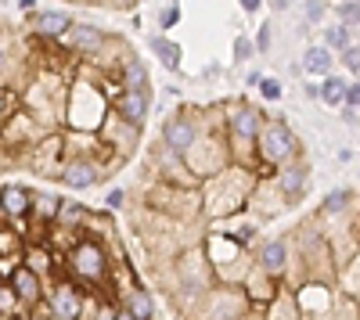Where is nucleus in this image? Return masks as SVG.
<instances>
[{
	"instance_id": "40",
	"label": "nucleus",
	"mask_w": 360,
	"mask_h": 320,
	"mask_svg": "<svg viewBox=\"0 0 360 320\" xmlns=\"http://www.w3.org/2000/svg\"><path fill=\"white\" fill-rule=\"evenodd\" d=\"M123 201H127V191H123V187H112V191L105 194V209L115 213V209H123Z\"/></svg>"
},
{
	"instance_id": "39",
	"label": "nucleus",
	"mask_w": 360,
	"mask_h": 320,
	"mask_svg": "<svg viewBox=\"0 0 360 320\" xmlns=\"http://www.w3.org/2000/svg\"><path fill=\"white\" fill-rule=\"evenodd\" d=\"M22 263V252H8V255H0V281H11V274L18 270Z\"/></svg>"
},
{
	"instance_id": "42",
	"label": "nucleus",
	"mask_w": 360,
	"mask_h": 320,
	"mask_svg": "<svg viewBox=\"0 0 360 320\" xmlns=\"http://www.w3.org/2000/svg\"><path fill=\"white\" fill-rule=\"evenodd\" d=\"M238 4H242V11H245V15H259V8L266 4V0H238Z\"/></svg>"
},
{
	"instance_id": "41",
	"label": "nucleus",
	"mask_w": 360,
	"mask_h": 320,
	"mask_svg": "<svg viewBox=\"0 0 360 320\" xmlns=\"http://www.w3.org/2000/svg\"><path fill=\"white\" fill-rule=\"evenodd\" d=\"M176 22H180V8H176V0H173V4H166V8H162V15H159V25H162V29H173Z\"/></svg>"
},
{
	"instance_id": "37",
	"label": "nucleus",
	"mask_w": 360,
	"mask_h": 320,
	"mask_svg": "<svg viewBox=\"0 0 360 320\" xmlns=\"http://www.w3.org/2000/svg\"><path fill=\"white\" fill-rule=\"evenodd\" d=\"M270 47H274V22H259V33H256V51L259 54H266Z\"/></svg>"
},
{
	"instance_id": "29",
	"label": "nucleus",
	"mask_w": 360,
	"mask_h": 320,
	"mask_svg": "<svg viewBox=\"0 0 360 320\" xmlns=\"http://www.w3.org/2000/svg\"><path fill=\"white\" fill-rule=\"evenodd\" d=\"M79 234L101 238V241H115V230H112V216H108V209H105L101 216H90V213H86V220H83V230H79Z\"/></svg>"
},
{
	"instance_id": "2",
	"label": "nucleus",
	"mask_w": 360,
	"mask_h": 320,
	"mask_svg": "<svg viewBox=\"0 0 360 320\" xmlns=\"http://www.w3.org/2000/svg\"><path fill=\"white\" fill-rule=\"evenodd\" d=\"M108 112H112V101L98 91L94 83H86L83 76L69 83L65 108H62V123H65L69 130H79V133H98Z\"/></svg>"
},
{
	"instance_id": "16",
	"label": "nucleus",
	"mask_w": 360,
	"mask_h": 320,
	"mask_svg": "<svg viewBox=\"0 0 360 320\" xmlns=\"http://www.w3.org/2000/svg\"><path fill=\"white\" fill-rule=\"evenodd\" d=\"M47 277L44 274H37L33 267H29L25 263V259H22V263H18V270L11 274V288H15V295L22 299V306H25V316H29V309H33L37 302H44L47 299V284H44Z\"/></svg>"
},
{
	"instance_id": "21",
	"label": "nucleus",
	"mask_w": 360,
	"mask_h": 320,
	"mask_svg": "<svg viewBox=\"0 0 360 320\" xmlns=\"http://www.w3.org/2000/svg\"><path fill=\"white\" fill-rule=\"evenodd\" d=\"M155 295L148 292L144 284H134L127 288L123 295H119V316L123 320H148V316H155Z\"/></svg>"
},
{
	"instance_id": "43",
	"label": "nucleus",
	"mask_w": 360,
	"mask_h": 320,
	"mask_svg": "<svg viewBox=\"0 0 360 320\" xmlns=\"http://www.w3.org/2000/svg\"><path fill=\"white\" fill-rule=\"evenodd\" d=\"M303 94H307L310 101H321V83H314V79L307 76V91H303Z\"/></svg>"
},
{
	"instance_id": "11",
	"label": "nucleus",
	"mask_w": 360,
	"mask_h": 320,
	"mask_svg": "<svg viewBox=\"0 0 360 320\" xmlns=\"http://www.w3.org/2000/svg\"><path fill=\"white\" fill-rule=\"evenodd\" d=\"M270 115L259 108V105H249V101H234L224 108V133L227 137H245V140H259L263 126H266Z\"/></svg>"
},
{
	"instance_id": "14",
	"label": "nucleus",
	"mask_w": 360,
	"mask_h": 320,
	"mask_svg": "<svg viewBox=\"0 0 360 320\" xmlns=\"http://www.w3.org/2000/svg\"><path fill=\"white\" fill-rule=\"evenodd\" d=\"M292 259H295V241L288 238H266L263 245H256V255H252V263L266 274H274V277H288V267H292Z\"/></svg>"
},
{
	"instance_id": "19",
	"label": "nucleus",
	"mask_w": 360,
	"mask_h": 320,
	"mask_svg": "<svg viewBox=\"0 0 360 320\" xmlns=\"http://www.w3.org/2000/svg\"><path fill=\"white\" fill-rule=\"evenodd\" d=\"M69 25H72V18L65 15V11H33L29 15V33H33L37 40H44V44H58L65 33H69Z\"/></svg>"
},
{
	"instance_id": "34",
	"label": "nucleus",
	"mask_w": 360,
	"mask_h": 320,
	"mask_svg": "<svg viewBox=\"0 0 360 320\" xmlns=\"http://www.w3.org/2000/svg\"><path fill=\"white\" fill-rule=\"evenodd\" d=\"M339 62L346 65V72H349L353 79H360V44H349V47L339 54Z\"/></svg>"
},
{
	"instance_id": "22",
	"label": "nucleus",
	"mask_w": 360,
	"mask_h": 320,
	"mask_svg": "<svg viewBox=\"0 0 360 320\" xmlns=\"http://www.w3.org/2000/svg\"><path fill=\"white\" fill-rule=\"evenodd\" d=\"M0 201H4V220L11 223H22L33 216V191H29L25 184H4L0 187Z\"/></svg>"
},
{
	"instance_id": "12",
	"label": "nucleus",
	"mask_w": 360,
	"mask_h": 320,
	"mask_svg": "<svg viewBox=\"0 0 360 320\" xmlns=\"http://www.w3.org/2000/svg\"><path fill=\"white\" fill-rule=\"evenodd\" d=\"M202 137L198 123H195V112L191 108H180L173 115H166V123L159 130V140H162V148L176 152V155H188V148Z\"/></svg>"
},
{
	"instance_id": "24",
	"label": "nucleus",
	"mask_w": 360,
	"mask_h": 320,
	"mask_svg": "<svg viewBox=\"0 0 360 320\" xmlns=\"http://www.w3.org/2000/svg\"><path fill=\"white\" fill-rule=\"evenodd\" d=\"M119 86H130V91H152V76H148V65L137 54H130L123 65H119Z\"/></svg>"
},
{
	"instance_id": "15",
	"label": "nucleus",
	"mask_w": 360,
	"mask_h": 320,
	"mask_svg": "<svg viewBox=\"0 0 360 320\" xmlns=\"http://www.w3.org/2000/svg\"><path fill=\"white\" fill-rule=\"evenodd\" d=\"M98 137H101V144H108L112 152H130L134 144L141 140V126H134V123H127L123 115H119L115 108L105 115V123H101V130H98Z\"/></svg>"
},
{
	"instance_id": "4",
	"label": "nucleus",
	"mask_w": 360,
	"mask_h": 320,
	"mask_svg": "<svg viewBox=\"0 0 360 320\" xmlns=\"http://www.w3.org/2000/svg\"><path fill=\"white\" fill-rule=\"evenodd\" d=\"M173 281H176V292L184 299H205V292L217 284V270L209 263L205 248L180 252L176 263H173Z\"/></svg>"
},
{
	"instance_id": "30",
	"label": "nucleus",
	"mask_w": 360,
	"mask_h": 320,
	"mask_svg": "<svg viewBox=\"0 0 360 320\" xmlns=\"http://www.w3.org/2000/svg\"><path fill=\"white\" fill-rule=\"evenodd\" d=\"M324 44L332 47L335 54H342L349 44H353V25H346V22H335V25H328L324 29Z\"/></svg>"
},
{
	"instance_id": "32",
	"label": "nucleus",
	"mask_w": 360,
	"mask_h": 320,
	"mask_svg": "<svg viewBox=\"0 0 360 320\" xmlns=\"http://www.w3.org/2000/svg\"><path fill=\"white\" fill-rule=\"evenodd\" d=\"M281 94H285L281 79H274V76H259V98H263V101H281Z\"/></svg>"
},
{
	"instance_id": "33",
	"label": "nucleus",
	"mask_w": 360,
	"mask_h": 320,
	"mask_svg": "<svg viewBox=\"0 0 360 320\" xmlns=\"http://www.w3.org/2000/svg\"><path fill=\"white\" fill-rule=\"evenodd\" d=\"M324 15H328V4H324V0H303V22L321 25Z\"/></svg>"
},
{
	"instance_id": "27",
	"label": "nucleus",
	"mask_w": 360,
	"mask_h": 320,
	"mask_svg": "<svg viewBox=\"0 0 360 320\" xmlns=\"http://www.w3.org/2000/svg\"><path fill=\"white\" fill-rule=\"evenodd\" d=\"M346 86H349V83H346L342 76H335V72L324 76V79H321V105H324V108H342V105H346Z\"/></svg>"
},
{
	"instance_id": "45",
	"label": "nucleus",
	"mask_w": 360,
	"mask_h": 320,
	"mask_svg": "<svg viewBox=\"0 0 360 320\" xmlns=\"http://www.w3.org/2000/svg\"><path fill=\"white\" fill-rule=\"evenodd\" d=\"M18 8H22L25 15H33V11H37V0H18Z\"/></svg>"
},
{
	"instance_id": "18",
	"label": "nucleus",
	"mask_w": 360,
	"mask_h": 320,
	"mask_svg": "<svg viewBox=\"0 0 360 320\" xmlns=\"http://www.w3.org/2000/svg\"><path fill=\"white\" fill-rule=\"evenodd\" d=\"M274 184L281 187V194H285L288 206H299V201H303V194H307V184H310V169H307V162L292 159V162L278 166Z\"/></svg>"
},
{
	"instance_id": "46",
	"label": "nucleus",
	"mask_w": 360,
	"mask_h": 320,
	"mask_svg": "<svg viewBox=\"0 0 360 320\" xmlns=\"http://www.w3.org/2000/svg\"><path fill=\"white\" fill-rule=\"evenodd\" d=\"M266 4L274 8V11H285V8H288V0H266Z\"/></svg>"
},
{
	"instance_id": "26",
	"label": "nucleus",
	"mask_w": 360,
	"mask_h": 320,
	"mask_svg": "<svg viewBox=\"0 0 360 320\" xmlns=\"http://www.w3.org/2000/svg\"><path fill=\"white\" fill-rule=\"evenodd\" d=\"M148 47H152V54L159 58V62H162L169 72H176V69H180V62H184V54H180V47H176L169 36H162V33L148 36Z\"/></svg>"
},
{
	"instance_id": "48",
	"label": "nucleus",
	"mask_w": 360,
	"mask_h": 320,
	"mask_svg": "<svg viewBox=\"0 0 360 320\" xmlns=\"http://www.w3.org/2000/svg\"><path fill=\"white\" fill-rule=\"evenodd\" d=\"M0 187H4V184H0ZM0 220H4V201H0Z\"/></svg>"
},
{
	"instance_id": "49",
	"label": "nucleus",
	"mask_w": 360,
	"mask_h": 320,
	"mask_svg": "<svg viewBox=\"0 0 360 320\" xmlns=\"http://www.w3.org/2000/svg\"><path fill=\"white\" fill-rule=\"evenodd\" d=\"M69 4H83V0H69Z\"/></svg>"
},
{
	"instance_id": "1",
	"label": "nucleus",
	"mask_w": 360,
	"mask_h": 320,
	"mask_svg": "<svg viewBox=\"0 0 360 320\" xmlns=\"http://www.w3.org/2000/svg\"><path fill=\"white\" fill-rule=\"evenodd\" d=\"M252 187H256V169L231 162L227 169L202 180V213L209 220H224L231 213H242V209H249Z\"/></svg>"
},
{
	"instance_id": "9",
	"label": "nucleus",
	"mask_w": 360,
	"mask_h": 320,
	"mask_svg": "<svg viewBox=\"0 0 360 320\" xmlns=\"http://www.w3.org/2000/svg\"><path fill=\"white\" fill-rule=\"evenodd\" d=\"M249 292L245 284H234V281H220L205 292V306L202 313L205 316H245L249 313Z\"/></svg>"
},
{
	"instance_id": "50",
	"label": "nucleus",
	"mask_w": 360,
	"mask_h": 320,
	"mask_svg": "<svg viewBox=\"0 0 360 320\" xmlns=\"http://www.w3.org/2000/svg\"><path fill=\"white\" fill-rule=\"evenodd\" d=\"M356 44H360V36H356Z\"/></svg>"
},
{
	"instance_id": "44",
	"label": "nucleus",
	"mask_w": 360,
	"mask_h": 320,
	"mask_svg": "<svg viewBox=\"0 0 360 320\" xmlns=\"http://www.w3.org/2000/svg\"><path fill=\"white\" fill-rule=\"evenodd\" d=\"M353 159H356V155H353V148H339V162H342V166H346V162H353Z\"/></svg>"
},
{
	"instance_id": "10",
	"label": "nucleus",
	"mask_w": 360,
	"mask_h": 320,
	"mask_svg": "<svg viewBox=\"0 0 360 320\" xmlns=\"http://www.w3.org/2000/svg\"><path fill=\"white\" fill-rule=\"evenodd\" d=\"M295 302H299V316H335V284L321 281V277H307L295 288Z\"/></svg>"
},
{
	"instance_id": "31",
	"label": "nucleus",
	"mask_w": 360,
	"mask_h": 320,
	"mask_svg": "<svg viewBox=\"0 0 360 320\" xmlns=\"http://www.w3.org/2000/svg\"><path fill=\"white\" fill-rule=\"evenodd\" d=\"M335 18L346 22V25H360V0H339Z\"/></svg>"
},
{
	"instance_id": "28",
	"label": "nucleus",
	"mask_w": 360,
	"mask_h": 320,
	"mask_svg": "<svg viewBox=\"0 0 360 320\" xmlns=\"http://www.w3.org/2000/svg\"><path fill=\"white\" fill-rule=\"evenodd\" d=\"M349 206H353V191H346V187H335V191H328V194H324V201H321V216H324V220L342 216Z\"/></svg>"
},
{
	"instance_id": "5",
	"label": "nucleus",
	"mask_w": 360,
	"mask_h": 320,
	"mask_svg": "<svg viewBox=\"0 0 360 320\" xmlns=\"http://www.w3.org/2000/svg\"><path fill=\"white\" fill-rule=\"evenodd\" d=\"M256 144H259V173H270V166H285V162L299 159V152H303L295 130L285 119H266Z\"/></svg>"
},
{
	"instance_id": "17",
	"label": "nucleus",
	"mask_w": 360,
	"mask_h": 320,
	"mask_svg": "<svg viewBox=\"0 0 360 320\" xmlns=\"http://www.w3.org/2000/svg\"><path fill=\"white\" fill-rule=\"evenodd\" d=\"M62 47H69V51H76V54H86V58H94L105 44H108V33L101 25H90V22H72L69 25V33L58 40Z\"/></svg>"
},
{
	"instance_id": "36",
	"label": "nucleus",
	"mask_w": 360,
	"mask_h": 320,
	"mask_svg": "<svg viewBox=\"0 0 360 320\" xmlns=\"http://www.w3.org/2000/svg\"><path fill=\"white\" fill-rule=\"evenodd\" d=\"M252 54H256V40H249V36H234V65H245Z\"/></svg>"
},
{
	"instance_id": "3",
	"label": "nucleus",
	"mask_w": 360,
	"mask_h": 320,
	"mask_svg": "<svg viewBox=\"0 0 360 320\" xmlns=\"http://www.w3.org/2000/svg\"><path fill=\"white\" fill-rule=\"evenodd\" d=\"M65 274L76 277L83 288H108L112 292V263H108V252L101 238H90L79 234L76 245L65 252Z\"/></svg>"
},
{
	"instance_id": "35",
	"label": "nucleus",
	"mask_w": 360,
	"mask_h": 320,
	"mask_svg": "<svg viewBox=\"0 0 360 320\" xmlns=\"http://www.w3.org/2000/svg\"><path fill=\"white\" fill-rule=\"evenodd\" d=\"M8 252H25V245L18 241V230L0 227V255H8Z\"/></svg>"
},
{
	"instance_id": "7",
	"label": "nucleus",
	"mask_w": 360,
	"mask_h": 320,
	"mask_svg": "<svg viewBox=\"0 0 360 320\" xmlns=\"http://www.w3.org/2000/svg\"><path fill=\"white\" fill-rule=\"evenodd\" d=\"M69 152V140H65V133H44L33 148L25 152V166L37 173V177H58L62 173V166H65V155Z\"/></svg>"
},
{
	"instance_id": "8",
	"label": "nucleus",
	"mask_w": 360,
	"mask_h": 320,
	"mask_svg": "<svg viewBox=\"0 0 360 320\" xmlns=\"http://www.w3.org/2000/svg\"><path fill=\"white\" fill-rule=\"evenodd\" d=\"M47 302H51V313L58 320H76L86 309V288L76 277H69V274L54 277L51 288H47Z\"/></svg>"
},
{
	"instance_id": "20",
	"label": "nucleus",
	"mask_w": 360,
	"mask_h": 320,
	"mask_svg": "<svg viewBox=\"0 0 360 320\" xmlns=\"http://www.w3.org/2000/svg\"><path fill=\"white\" fill-rule=\"evenodd\" d=\"M112 108L123 115L127 123L144 126L148 112H152V91H130V86H119V94L112 98Z\"/></svg>"
},
{
	"instance_id": "23",
	"label": "nucleus",
	"mask_w": 360,
	"mask_h": 320,
	"mask_svg": "<svg viewBox=\"0 0 360 320\" xmlns=\"http://www.w3.org/2000/svg\"><path fill=\"white\" fill-rule=\"evenodd\" d=\"M299 69H303V76H310V79L332 76V69H335V51L328 47V44H310V47L303 51V58H299Z\"/></svg>"
},
{
	"instance_id": "6",
	"label": "nucleus",
	"mask_w": 360,
	"mask_h": 320,
	"mask_svg": "<svg viewBox=\"0 0 360 320\" xmlns=\"http://www.w3.org/2000/svg\"><path fill=\"white\" fill-rule=\"evenodd\" d=\"M188 166L195 169V177L205 180V177H213V173L227 169L231 166V148H227V133L224 130H213L209 137H198L191 148H188Z\"/></svg>"
},
{
	"instance_id": "38",
	"label": "nucleus",
	"mask_w": 360,
	"mask_h": 320,
	"mask_svg": "<svg viewBox=\"0 0 360 320\" xmlns=\"http://www.w3.org/2000/svg\"><path fill=\"white\" fill-rule=\"evenodd\" d=\"M11 112H18V98H15V91H8V86H0V123H4Z\"/></svg>"
},
{
	"instance_id": "25",
	"label": "nucleus",
	"mask_w": 360,
	"mask_h": 320,
	"mask_svg": "<svg viewBox=\"0 0 360 320\" xmlns=\"http://www.w3.org/2000/svg\"><path fill=\"white\" fill-rule=\"evenodd\" d=\"M58 213H62V198L58 194H44V191H33V216L40 227H51L58 220Z\"/></svg>"
},
{
	"instance_id": "13",
	"label": "nucleus",
	"mask_w": 360,
	"mask_h": 320,
	"mask_svg": "<svg viewBox=\"0 0 360 320\" xmlns=\"http://www.w3.org/2000/svg\"><path fill=\"white\" fill-rule=\"evenodd\" d=\"M105 177V166H101V155H69L62 173H58V180L72 191H86V187H98Z\"/></svg>"
},
{
	"instance_id": "47",
	"label": "nucleus",
	"mask_w": 360,
	"mask_h": 320,
	"mask_svg": "<svg viewBox=\"0 0 360 320\" xmlns=\"http://www.w3.org/2000/svg\"><path fill=\"white\" fill-rule=\"evenodd\" d=\"M119 4H123V8H137V4H141V0H119Z\"/></svg>"
}]
</instances>
